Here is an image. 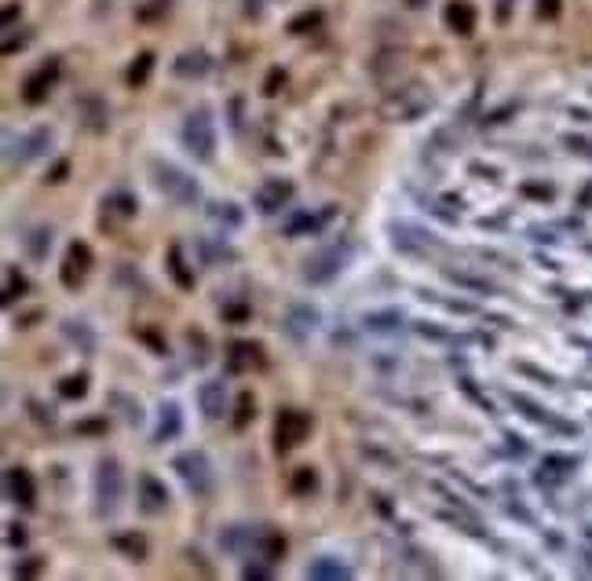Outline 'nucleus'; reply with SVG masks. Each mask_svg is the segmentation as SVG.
Listing matches in <instances>:
<instances>
[{"label": "nucleus", "mask_w": 592, "mask_h": 581, "mask_svg": "<svg viewBox=\"0 0 592 581\" xmlns=\"http://www.w3.org/2000/svg\"><path fill=\"white\" fill-rule=\"evenodd\" d=\"M150 180H154V187L165 194L168 201H176V205H183V209L198 205V198H201L198 180L190 176V172H183L179 165L165 161V158H150Z\"/></svg>", "instance_id": "f257e3e1"}, {"label": "nucleus", "mask_w": 592, "mask_h": 581, "mask_svg": "<svg viewBox=\"0 0 592 581\" xmlns=\"http://www.w3.org/2000/svg\"><path fill=\"white\" fill-rule=\"evenodd\" d=\"M124 505V468L117 457H102L95 464V512L99 515H117Z\"/></svg>", "instance_id": "f03ea898"}, {"label": "nucleus", "mask_w": 592, "mask_h": 581, "mask_svg": "<svg viewBox=\"0 0 592 581\" xmlns=\"http://www.w3.org/2000/svg\"><path fill=\"white\" fill-rule=\"evenodd\" d=\"M172 471L187 486V493H194V498H208L216 486V471H213V461H208L205 450H183V454H176Z\"/></svg>", "instance_id": "7ed1b4c3"}, {"label": "nucleus", "mask_w": 592, "mask_h": 581, "mask_svg": "<svg viewBox=\"0 0 592 581\" xmlns=\"http://www.w3.org/2000/svg\"><path fill=\"white\" fill-rule=\"evenodd\" d=\"M432 92L425 88V84H406V88H398V92H388V99L380 102V117L384 121H417V117H425L432 110Z\"/></svg>", "instance_id": "20e7f679"}, {"label": "nucleus", "mask_w": 592, "mask_h": 581, "mask_svg": "<svg viewBox=\"0 0 592 581\" xmlns=\"http://www.w3.org/2000/svg\"><path fill=\"white\" fill-rule=\"evenodd\" d=\"M183 146L198 161H213V154H216V121H213V110H208V106H198L194 114H187Z\"/></svg>", "instance_id": "39448f33"}, {"label": "nucleus", "mask_w": 592, "mask_h": 581, "mask_svg": "<svg viewBox=\"0 0 592 581\" xmlns=\"http://www.w3.org/2000/svg\"><path fill=\"white\" fill-rule=\"evenodd\" d=\"M351 264V245L348 242H336V245H326L311 256L304 264V282L307 286H329L336 274Z\"/></svg>", "instance_id": "423d86ee"}, {"label": "nucleus", "mask_w": 592, "mask_h": 581, "mask_svg": "<svg viewBox=\"0 0 592 581\" xmlns=\"http://www.w3.org/2000/svg\"><path fill=\"white\" fill-rule=\"evenodd\" d=\"M311 432V417L304 410H282L278 421H274V446H278V454L285 450H296Z\"/></svg>", "instance_id": "0eeeda50"}, {"label": "nucleus", "mask_w": 592, "mask_h": 581, "mask_svg": "<svg viewBox=\"0 0 592 581\" xmlns=\"http://www.w3.org/2000/svg\"><path fill=\"white\" fill-rule=\"evenodd\" d=\"M292 180H282V176H274V180H264L256 187V194H252V205H256L260 216H274V212H282L289 201H292Z\"/></svg>", "instance_id": "6e6552de"}, {"label": "nucleus", "mask_w": 592, "mask_h": 581, "mask_svg": "<svg viewBox=\"0 0 592 581\" xmlns=\"http://www.w3.org/2000/svg\"><path fill=\"white\" fill-rule=\"evenodd\" d=\"M59 59H48V62H40V66L23 81V102H30V106H40L48 95H52V88H55V81H59Z\"/></svg>", "instance_id": "1a4fd4ad"}, {"label": "nucleus", "mask_w": 592, "mask_h": 581, "mask_svg": "<svg viewBox=\"0 0 592 581\" xmlns=\"http://www.w3.org/2000/svg\"><path fill=\"white\" fill-rule=\"evenodd\" d=\"M319 322H322L319 307H311V304H292V307L285 311V318H282V329H285L296 344H304V340H311L314 329H319Z\"/></svg>", "instance_id": "9d476101"}, {"label": "nucleus", "mask_w": 592, "mask_h": 581, "mask_svg": "<svg viewBox=\"0 0 592 581\" xmlns=\"http://www.w3.org/2000/svg\"><path fill=\"white\" fill-rule=\"evenodd\" d=\"M4 493H8V501L18 505V508H26V512L37 508V483H33V476H30L26 468H8Z\"/></svg>", "instance_id": "9b49d317"}, {"label": "nucleus", "mask_w": 592, "mask_h": 581, "mask_svg": "<svg viewBox=\"0 0 592 581\" xmlns=\"http://www.w3.org/2000/svg\"><path fill=\"white\" fill-rule=\"evenodd\" d=\"M92 271V249L84 242H70L66 249V260H62V286L66 289H77L84 282V274Z\"/></svg>", "instance_id": "f8f14e48"}, {"label": "nucleus", "mask_w": 592, "mask_h": 581, "mask_svg": "<svg viewBox=\"0 0 592 581\" xmlns=\"http://www.w3.org/2000/svg\"><path fill=\"white\" fill-rule=\"evenodd\" d=\"M509 402L516 406V410H519L526 421H534V424H545V428H552V432H563V435H574V432H578L574 424H567V421L552 417L548 410H541V406H538L534 399H526V395H519V392H512V395H509Z\"/></svg>", "instance_id": "ddd939ff"}, {"label": "nucleus", "mask_w": 592, "mask_h": 581, "mask_svg": "<svg viewBox=\"0 0 592 581\" xmlns=\"http://www.w3.org/2000/svg\"><path fill=\"white\" fill-rule=\"evenodd\" d=\"M168 486L158 479V476H150V471H143L139 476V508L146 512V515H158V512H165L168 508Z\"/></svg>", "instance_id": "4468645a"}, {"label": "nucleus", "mask_w": 592, "mask_h": 581, "mask_svg": "<svg viewBox=\"0 0 592 581\" xmlns=\"http://www.w3.org/2000/svg\"><path fill=\"white\" fill-rule=\"evenodd\" d=\"M252 365H264V348L252 340H230L227 348V370L230 373H245Z\"/></svg>", "instance_id": "2eb2a0df"}, {"label": "nucleus", "mask_w": 592, "mask_h": 581, "mask_svg": "<svg viewBox=\"0 0 592 581\" xmlns=\"http://www.w3.org/2000/svg\"><path fill=\"white\" fill-rule=\"evenodd\" d=\"M333 212H336V205H326L319 216H314V212H292V216L282 223V230L289 234V238H300V234H319V230L333 220Z\"/></svg>", "instance_id": "dca6fc26"}, {"label": "nucleus", "mask_w": 592, "mask_h": 581, "mask_svg": "<svg viewBox=\"0 0 592 581\" xmlns=\"http://www.w3.org/2000/svg\"><path fill=\"white\" fill-rule=\"evenodd\" d=\"M198 406H201V413L208 421H220L227 413V387H223V380H205L198 387Z\"/></svg>", "instance_id": "f3484780"}, {"label": "nucleus", "mask_w": 592, "mask_h": 581, "mask_svg": "<svg viewBox=\"0 0 592 581\" xmlns=\"http://www.w3.org/2000/svg\"><path fill=\"white\" fill-rule=\"evenodd\" d=\"M183 432V410H179V402H161V410H158V428H154V442H172L179 439Z\"/></svg>", "instance_id": "a211bd4d"}, {"label": "nucleus", "mask_w": 592, "mask_h": 581, "mask_svg": "<svg viewBox=\"0 0 592 581\" xmlns=\"http://www.w3.org/2000/svg\"><path fill=\"white\" fill-rule=\"evenodd\" d=\"M77 110H81L84 124H88L92 132H107V128H110V110H107V102H102L95 92H84L77 99Z\"/></svg>", "instance_id": "6ab92c4d"}, {"label": "nucleus", "mask_w": 592, "mask_h": 581, "mask_svg": "<svg viewBox=\"0 0 592 581\" xmlns=\"http://www.w3.org/2000/svg\"><path fill=\"white\" fill-rule=\"evenodd\" d=\"M252 556L256 559H267V563L274 567L278 559L285 556V537L278 530H271V527H256V541H252Z\"/></svg>", "instance_id": "aec40b11"}, {"label": "nucleus", "mask_w": 592, "mask_h": 581, "mask_svg": "<svg viewBox=\"0 0 592 581\" xmlns=\"http://www.w3.org/2000/svg\"><path fill=\"white\" fill-rule=\"evenodd\" d=\"M304 577H311V581H344V577H351V570L336 556H314L304 567Z\"/></svg>", "instance_id": "412c9836"}, {"label": "nucleus", "mask_w": 592, "mask_h": 581, "mask_svg": "<svg viewBox=\"0 0 592 581\" xmlns=\"http://www.w3.org/2000/svg\"><path fill=\"white\" fill-rule=\"evenodd\" d=\"M52 150V132L48 128H33L30 136H18V150L11 154V161H33V158H45Z\"/></svg>", "instance_id": "4be33fe9"}, {"label": "nucleus", "mask_w": 592, "mask_h": 581, "mask_svg": "<svg viewBox=\"0 0 592 581\" xmlns=\"http://www.w3.org/2000/svg\"><path fill=\"white\" fill-rule=\"evenodd\" d=\"M252 541H256V527H227L220 534V548L230 556H252Z\"/></svg>", "instance_id": "5701e85b"}, {"label": "nucleus", "mask_w": 592, "mask_h": 581, "mask_svg": "<svg viewBox=\"0 0 592 581\" xmlns=\"http://www.w3.org/2000/svg\"><path fill=\"white\" fill-rule=\"evenodd\" d=\"M391 234H395V245H403V249H410V252H420V249L439 245V242H435V234L420 230V227H410V223H395Z\"/></svg>", "instance_id": "b1692460"}, {"label": "nucleus", "mask_w": 592, "mask_h": 581, "mask_svg": "<svg viewBox=\"0 0 592 581\" xmlns=\"http://www.w3.org/2000/svg\"><path fill=\"white\" fill-rule=\"evenodd\" d=\"M446 26H450L457 37H472V33H475V8L464 4V0H454V4H446Z\"/></svg>", "instance_id": "393cba45"}, {"label": "nucleus", "mask_w": 592, "mask_h": 581, "mask_svg": "<svg viewBox=\"0 0 592 581\" xmlns=\"http://www.w3.org/2000/svg\"><path fill=\"white\" fill-rule=\"evenodd\" d=\"M114 548L124 552V559H132V563H143V559L150 556V545H146V537L136 534V530H121V534H114Z\"/></svg>", "instance_id": "a878e982"}, {"label": "nucleus", "mask_w": 592, "mask_h": 581, "mask_svg": "<svg viewBox=\"0 0 592 581\" xmlns=\"http://www.w3.org/2000/svg\"><path fill=\"white\" fill-rule=\"evenodd\" d=\"M62 336H66L81 355H92V351H95V333H92L88 322H77V318L62 322Z\"/></svg>", "instance_id": "bb28decb"}, {"label": "nucleus", "mask_w": 592, "mask_h": 581, "mask_svg": "<svg viewBox=\"0 0 592 581\" xmlns=\"http://www.w3.org/2000/svg\"><path fill=\"white\" fill-rule=\"evenodd\" d=\"M165 264H168V274H172V282H176L179 289H194V271L187 267V260H183V249H179V245H168Z\"/></svg>", "instance_id": "cd10ccee"}, {"label": "nucleus", "mask_w": 592, "mask_h": 581, "mask_svg": "<svg viewBox=\"0 0 592 581\" xmlns=\"http://www.w3.org/2000/svg\"><path fill=\"white\" fill-rule=\"evenodd\" d=\"M208 66H213V59H208L205 52H183L172 70H176V77H205Z\"/></svg>", "instance_id": "c85d7f7f"}, {"label": "nucleus", "mask_w": 592, "mask_h": 581, "mask_svg": "<svg viewBox=\"0 0 592 581\" xmlns=\"http://www.w3.org/2000/svg\"><path fill=\"white\" fill-rule=\"evenodd\" d=\"M442 278L454 286H464V289H475V293H497V286L490 278H479V274H468V271H454V267H442Z\"/></svg>", "instance_id": "c756f323"}, {"label": "nucleus", "mask_w": 592, "mask_h": 581, "mask_svg": "<svg viewBox=\"0 0 592 581\" xmlns=\"http://www.w3.org/2000/svg\"><path fill=\"white\" fill-rule=\"evenodd\" d=\"M362 326H366L369 333H391V329L403 326V311H369V315L362 318Z\"/></svg>", "instance_id": "7c9ffc66"}, {"label": "nucleus", "mask_w": 592, "mask_h": 581, "mask_svg": "<svg viewBox=\"0 0 592 581\" xmlns=\"http://www.w3.org/2000/svg\"><path fill=\"white\" fill-rule=\"evenodd\" d=\"M289 490L296 493V498H311V493L319 490V471L314 468H296L289 476Z\"/></svg>", "instance_id": "2f4dec72"}, {"label": "nucleus", "mask_w": 592, "mask_h": 581, "mask_svg": "<svg viewBox=\"0 0 592 581\" xmlns=\"http://www.w3.org/2000/svg\"><path fill=\"white\" fill-rule=\"evenodd\" d=\"M48 249H52V230H48V227H33V230H30V238H26L30 260H45Z\"/></svg>", "instance_id": "473e14b6"}, {"label": "nucleus", "mask_w": 592, "mask_h": 581, "mask_svg": "<svg viewBox=\"0 0 592 581\" xmlns=\"http://www.w3.org/2000/svg\"><path fill=\"white\" fill-rule=\"evenodd\" d=\"M574 468H578L574 457H545V461H541V483H545V479H563V476H570Z\"/></svg>", "instance_id": "72a5a7b5"}, {"label": "nucleus", "mask_w": 592, "mask_h": 581, "mask_svg": "<svg viewBox=\"0 0 592 581\" xmlns=\"http://www.w3.org/2000/svg\"><path fill=\"white\" fill-rule=\"evenodd\" d=\"M154 70V52H139L132 59V66H129V84L132 88H139V84H146V77H150Z\"/></svg>", "instance_id": "f704fd0d"}, {"label": "nucleus", "mask_w": 592, "mask_h": 581, "mask_svg": "<svg viewBox=\"0 0 592 581\" xmlns=\"http://www.w3.org/2000/svg\"><path fill=\"white\" fill-rule=\"evenodd\" d=\"M102 209L114 212L117 220H129V216H136V209H139V205H136L132 194H110V198L102 201Z\"/></svg>", "instance_id": "c9c22d12"}, {"label": "nucleus", "mask_w": 592, "mask_h": 581, "mask_svg": "<svg viewBox=\"0 0 592 581\" xmlns=\"http://www.w3.org/2000/svg\"><path fill=\"white\" fill-rule=\"evenodd\" d=\"M59 395H62V399H84V395H88V377H84V373L62 377V380H59Z\"/></svg>", "instance_id": "e433bc0d"}, {"label": "nucleus", "mask_w": 592, "mask_h": 581, "mask_svg": "<svg viewBox=\"0 0 592 581\" xmlns=\"http://www.w3.org/2000/svg\"><path fill=\"white\" fill-rule=\"evenodd\" d=\"M208 216H213L216 223H227V227H238L242 223V209L235 201H216L213 209H208Z\"/></svg>", "instance_id": "4c0bfd02"}, {"label": "nucleus", "mask_w": 592, "mask_h": 581, "mask_svg": "<svg viewBox=\"0 0 592 581\" xmlns=\"http://www.w3.org/2000/svg\"><path fill=\"white\" fill-rule=\"evenodd\" d=\"M23 293H26V278L18 274L15 267H8V271H4V304L11 307V304H15V300L23 296Z\"/></svg>", "instance_id": "58836bf2"}, {"label": "nucleus", "mask_w": 592, "mask_h": 581, "mask_svg": "<svg viewBox=\"0 0 592 581\" xmlns=\"http://www.w3.org/2000/svg\"><path fill=\"white\" fill-rule=\"evenodd\" d=\"M252 417H256V399H252V392H242L238 395V410H235V428L242 432Z\"/></svg>", "instance_id": "ea45409f"}, {"label": "nucleus", "mask_w": 592, "mask_h": 581, "mask_svg": "<svg viewBox=\"0 0 592 581\" xmlns=\"http://www.w3.org/2000/svg\"><path fill=\"white\" fill-rule=\"evenodd\" d=\"M319 26H322V11L314 8V11L296 15L292 23H289V33H296V37H300V33H311V30H319Z\"/></svg>", "instance_id": "a19ab883"}, {"label": "nucleus", "mask_w": 592, "mask_h": 581, "mask_svg": "<svg viewBox=\"0 0 592 581\" xmlns=\"http://www.w3.org/2000/svg\"><path fill=\"white\" fill-rule=\"evenodd\" d=\"M519 194H523V198H538V201H552L556 198V187L552 183H523Z\"/></svg>", "instance_id": "79ce46f5"}, {"label": "nucleus", "mask_w": 592, "mask_h": 581, "mask_svg": "<svg viewBox=\"0 0 592 581\" xmlns=\"http://www.w3.org/2000/svg\"><path fill=\"white\" fill-rule=\"evenodd\" d=\"M187 344H190V351L198 348V355H194V365H205V362H208V340H205V333L190 329V333H187Z\"/></svg>", "instance_id": "37998d69"}, {"label": "nucleus", "mask_w": 592, "mask_h": 581, "mask_svg": "<svg viewBox=\"0 0 592 581\" xmlns=\"http://www.w3.org/2000/svg\"><path fill=\"white\" fill-rule=\"evenodd\" d=\"M40 570H45V559H40V556H30L26 563H18V567H15V577H37Z\"/></svg>", "instance_id": "c03bdc74"}, {"label": "nucleus", "mask_w": 592, "mask_h": 581, "mask_svg": "<svg viewBox=\"0 0 592 581\" xmlns=\"http://www.w3.org/2000/svg\"><path fill=\"white\" fill-rule=\"evenodd\" d=\"M242 577L264 581V577H271V563H267V559H260V563H245V567H242Z\"/></svg>", "instance_id": "a18cd8bd"}, {"label": "nucleus", "mask_w": 592, "mask_h": 581, "mask_svg": "<svg viewBox=\"0 0 592 581\" xmlns=\"http://www.w3.org/2000/svg\"><path fill=\"white\" fill-rule=\"evenodd\" d=\"M136 336H139V340L146 344V348H154V355H168V344H165V340H161V336H158L154 329H139Z\"/></svg>", "instance_id": "49530a36"}, {"label": "nucleus", "mask_w": 592, "mask_h": 581, "mask_svg": "<svg viewBox=\"0 0 592 581\" xmlns=\"http://www.w3.org/2000/svg\"><path fill=\"white\" fill-rule=\"evenodd\" d=\"M114 402H121V406H124V421H129V424H136V428L143 424V406H139V402H129L124 395H117Z\"/></svg>", "instance_id": "de8ad7c7"}, {"label": "nucleus", "mask_w": 592, "mask_h": 581, "mask_svg": "<svg viewBox=\"0 0 592 581\" xmlns=\"http://www.w3.org/2000/svg\"><path fill=\"white\" fill-rule=\"evenodd\" d=\"M201 252H205V260H230V256H235L227 245H213L208 238H201Z\"/></svg>", "instance_id": "09e8293b"}, {"label": "nucleus", "mask_w": 592, "mask_h": 581, "mask_svg": "<svg viewBox=\"0 0 592 581\" xmlns=\"http://www.w3.org/2000/svg\"><path fill=\"white\" fill-rule=\"evenodd\" d=\"M570 150H574V154H581V158H588L592 161V139H585V136H567L563 139Z\"/></svg>", "instance_id": "8fccbe9b"}, {"label": "nucleus", "mask_w": 592, "mask_h": 581, "mask_svg": "<svg viewBox=\"0 0 592 581\" xmlns=\"http://www.w3.org/2000/svg\"><path fill=\"white\" fill-rule=\"evenodd\" d=\"M278 84H285V70L282 66H274L264 81V95H278Z\"/></svg>", "instance_id": "3c124183"}, {"label": "nucleus", "mask_w": 592, "mask_h": 581, "mask_svg": "<svg viewBox=\"0 0 592 581\" xmlns=\"http://www.w3.org/2000/svg\"><path fill=\"white\" fill-rule=\"evenodd\" d=\"M8 545H11V548H23V545H26V527L8 523Z\"/></svg>", "instance_id": "603ef678"}, {"label": "nucleus", "mask_w": 592, "mask_h": 581, "mask_svg": "<svg viewBox=\"0 0 592 581\" xmlns=\"http://www.w3.org/2000/svg\"><path fill=\"white\" fill-rule=\"evenodd\" d=\"M538 15L541 18H556L560 15V0H538Z\"/></svg>", "instance_id": "864d4df0"}, {"label": "nucleus", "mask_w": 592, "mask_h": 581, "mask_svg": "<svg viewBox=\"0 0 592 581\" xmlns=\"http://www.w3.org/2000/svg\"><path fill=\"white\" fill-rule=\"evenodd\" d=\"M516 370H519V373H531V377H538V380H545L548 387H552V384H556V377H552V373H541V370H534V365H523V362H519V365H516Z\"/></svg>", "instance_id": "5fc2aeb1"}, {"label": "nucleus", "mask_w": 592, "mask_h": 581, "mask_svg": "<svg viewBox=\"0 0 592 581\" xmlns=\"http://www.w3.org/2000/svg\"><path fill=\"white\" fill-rule=\"evenodd\" d=\"M66 172H70V165H66V161H59V165L48 172V183H62V180H66Z\"/></svg>", "instance_id": "6e6d98bb"}, {"label": "nucleus", "mask_w": 592, "mask_h": 581, "mask_svg": "<svg viewBox=\"0 0 592 581\" xmlns=\"http://www.w3.org/2000/svg\"><path fill=\"white\" fill-rule=\"evenodd\" d=\"M107 428V421H84V424H77V432H102Z\"/></svg>", "instance_id": "4d7b16f0"}, {"label": "nucleus", "mask_w": 592, "mask_h": 581, "mask_svg": "<svg viewBox=\"0 0 592 581\" xmlns=\"http://www.w3.org/2000/svg\"><path fill=\"white\" fill-rule=\"evenodd\" d=\"M223 315H227V318H235V322H242V318H245V307H242V304H235V307H223Z\"/></svg>", "instance_id": "13d9d810"}, {"label": "nucleus", "mask_w": 592, "mask_h": 581, "mask_svg": "<svg viewBox=\"0 0 592 581\" xmlns=\"http://www.w3.org/2000/svg\"><path fill=\"white\" fill-rule=\"evenodd\" d=\"M15 15H18V4H8V8H4V26L15 23Z\"/></svg>", "instance_id": "bf43d9fd"}, {"label": "nucleus", "mask_w": 592, "mask_h": 581, "mask_svg": "<svg viewBox=\"0 0 592 581\" xmlns=\"http://www.w3.org/2000/svg\"><path fill=\"white\" fill-rule=\"evenodd\" d=\"M585 545H588V552H585V556H588V563H592V530L585 534Z\"/></svg>", "instance_id": "052dcab7"}, {"label": "nucleus", "mask_w": 592, "mask_h": 581, "mask_svg": "<svg viewBox=\"0 0 592 581\" xmlns=\"http://www.w3.org/2000/svg\"><path fill=\"white\" fill-rule=\"evenodd\" d=\"M428 0H406V8H425Z\"/></svg>", "instance_id": "680f3d73"}]
</instances>
